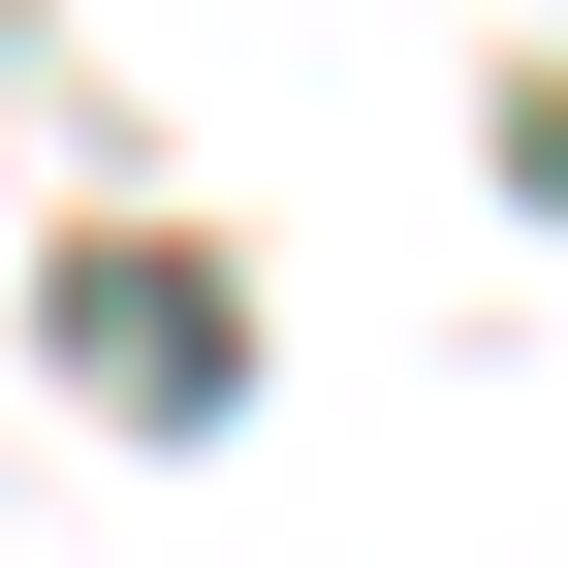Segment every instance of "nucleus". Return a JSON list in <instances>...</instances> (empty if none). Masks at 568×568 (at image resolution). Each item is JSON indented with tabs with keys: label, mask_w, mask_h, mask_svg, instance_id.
Instances as JSON below:
<instances>
[{
	"label": "nucleus",
	"mask_w": 568,
	"mask_h": 568,
	"mask_svg": "<svg viewBox=\"0 0 568 568\" xmlns=\"http://www.w3.org/2000/svg\"><path fill=\"white\" fill-rule=\"evenodd\" d=\"M63 347H95V379L159 410V443H190V410L253 379V316H222V284H190V253H63Z\"/></svg>",
	"instance_id": "nucleus-1"
}]
</instances>
